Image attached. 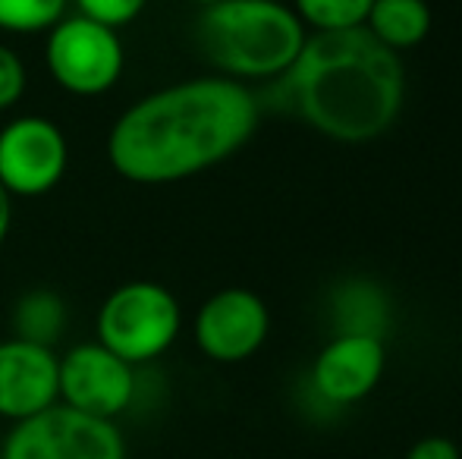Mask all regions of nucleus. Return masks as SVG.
I'll list each match as a JSON object with an SVG mask.
<instances>
[{
	"label": "nucleus",
	"instance_id": "17",
	"mask_svg": "<svg viewBox=\"0 0 462 459\" xmlns=\"http://www.w3.org/2000/svg\"><path fill=\"white\" fill-rule=\"evenodd\" d=\"M25 86H29V73H25L23 57L0 44V111L16 107L25 95Z\"/></svg>",
	"mask_w": 462,
	"mask_h": 459
},
{
	"label": "nucleus",
	"instance_id": "9",
	"mask_svg": "<svg viewBox=\"0 0 462 459\" xmlns=\"http://www.w3.org/2000/svg\"><path fill=\"white\" fill-rule=\"evenodd\" d=\"M60 403L114 422L135 399V368L101 344H79L60 355Z\"/></svg>",
	"mask_w": 462,
	"mask_h": 459
},
{
	"label": "nucleus",
	"instance_id": "5",
	"mask_svg": "<svg viewBox=\"0 0 462 459\" xmlns=\"http://www.w3.org/2000/svg\"><path fill=\"white\" fill-rule=\"evenodd\" d=\"M44 67L63 92L76 98H95L120 82L126 50H123L120 32L76 13V16H63L48 32Z\"/></svg>",
	"mask_w": 462,
	"mask_h": 459
},
{
	"label": "nucleus",
	"instance_id": "18",
	"mask_svg": "<svg viewBox=\"0 0 462 459\" xmlns=\"http://www.w3.org/2000/svg\"><path fill=\"white\" fill-rule=\"evenodd\" d=\"M406 459H462L459 447L444 435H428L409 447Z\"/></svg>",
	"mask_w": 462,
	"mask_h": 459
},
{
	"label": "nucleus",
	"instance_id": "13",
	"mask_svg": "<svg viewBox=\"0 0 462 459\" xmlns=\"http://www.w3.org/2000/svg\"><path fill=\"white\" fill-rule=\"evenodd\" d=\"M13 331L19 340L54 349L67 331V302L54 289H29L13 308Z\"/></svg>",
	"mask_w": 462,
	"mask_h": 459
},
{
	"label": "nucleus",
	"instance_id": "15",
	"mask_svg": "<svg viewBox=\"0 0 462 459\" xmlns=\"http://www.w3.org/2000/svg\"><path fill=\"white\" fill-rule=\"evenodd\" d=\"M69 0H0V29L13 35L51 32L67 16Z\"/></svg>",
	"mask_w": 462,
	"mask_h": 459
},
{
	"label": "nucleus",
	"instance_id": "16",
	"mask_svg": "<svg viewBox=\"0 0 462 459\" xmlns=\"http://www.w3.org/2000/svg\"><path fill=\"white\" fill-rule=\"evenodd\" d=\"M69 4H76V13H79V16L120 32L123 25L135 23V19L142 16L148 0H69Z\"/></svg>",
	"mask_w": 462,
	"mask_h": 459
},
{
	"label": "nucleus",
	"instance_id": "3",
	"mask_svg": "<svg viewBox=\"0 0 462 459\" xmlns=\"http://www.w3.org/2000/svg\"><path fill=\"white\" fill-rule=\"evenodd\" d=\"M199 48L226 79H280L305 48L302 19L280 0H224L199 16Z\"/></svg>",
	"mask_w": 462,
	"mask_h": 459
},
{
	"label": "nucleus",
	"instance_id": "20",
	"mask_svg": "<svg viewBox=\"0 0 462 459\" xmlns=\"http://www.w3.org/2000/svg\"><path fill=\"white\" fill-rule=\"evenodd\" d=\"M189 4L201 6V10H208V6H214V4H224V0H189Z\"/></svg>",
	"mask_w": 462,
	"mask_h": 459
},
{
	"label": "nucleus",
	"instance_id": "19",
	"mask_svg": "<svg viewBox=\"0 0 462 459\" xmlns=\"http://www.w3.org/2000/svg\"><path fill=\"white\" fill-rule=\"evenodd\" d=\"M10 227H13V196L0 186V245L10 236Z\"/></svg>",
	"mask_w": 462,
	"mask_h": 459
},
{
	"label": "nucleus",
	"instance_id": "1",
	"mask_svg": "<svg viewBox=\"0 0 462 459\" xmlns=\"http://www.w3.org/2000/svg\"><path fill=\"white\" fill-rule=\"evenodd\" d=\"M258 116V98L245 82L226 76L173 82L116 116L107 135V161L129 183H180L245 148Z\"/></svg>",
	"mask_w": 462,
	"mask_h": 459
},
{
	"label": "nucleus",
	"instance_id": "7",
	"mask_svg": "<svg viewBox=\"0 0 462 459\" xmlns=\"http://www.w3.org/2000/svg\"><path fill=\"white\" fill-rule=\"evenodd\" d=\"M67 164V135L48 116H16L0 129V186L10 196H44L63 179Z\"/></svg>",
	"mask_w": 462,
	"mask_h": 459
},
{
	"label": "nucleus",
	"instance_id": "6",
	"mask_svg": "<svg viewBox=\"0 0 462 459\" xmlns=\"http://www.w3.org/2000/svg\"><path fill=\"white\" fill-rule=\"evenodd\" d=\"M0 459H126V441L116 422L54 403L13 425Z\"/></svg>",
	"mask_w": 462,
	"mask_h": 459
},
{
	"label": "nucleus",
	"instance_id": "2",
	"mask_svg": "<svg viewBox=\"0 0 462 459\" xmlns=\"http://www.w3.org/2000/svg\"><path fill=\"white\" fill-rule=\"evenodd\" d=\"M290 107L337 142H368L400 120L406 73L400 54L365 29L315 32L283 76Z\"/></svg>",
	"mask_w": 462,
	"mask_h": 459
},
{
	"label": "nucleus",
	"instance_id": "4",
	"mask_svg": "<svg viewBox=\"0 0 462 459\" xmlns=\"http://www.w3.org/2000/svg\"><path fill=\"white\" fill-rule=\"evenodd\" d=\"M183 308L167 287L154 280H129L97 308V344L129 365H145L167 353L180 337Z\"/></svg>",
	"mask_w": 462,
	"mask_h": 459
},
{
	"label": "nucleus",
	"instance_id": "11",
	"mask_svg": "<svg viewBox=\"0 0 462 459\" xmlns=\"http://www.w3.org/2000/svg\"><path fill=\"white\" fill-rule=\"evenodd\" d=\"M60 355L29 340L0 344V418L25 422L60 403Z\"/></svg>",
	"mask_w": 462,
	"mask_h": 459
},
{
	"label": "nucleus",
	"instance_id": "8",
	"mask_svg": "<svg viewBox=\"0 0 462 459\" xmlns=\"http://www.w3.org/2000/svg\"><path fill=\"white\" fill-rule=\"evenodd\" d=\"M271 334V312L264 299L252 289L226 287L208 296L195 312V346L211 362H245L264 346Z\"/></svg>",
	"mask_w": 462,
	"mask_h": 459
},
{
	"label": "nucleus",
	"instance_id": "10",
	"mask_svg": "<svg viewBox=\"0 0 462 459\" xmlns=\"http://www.w3.org/2000/svg\"><path fill=\"white\" fill-rule=\"evenodd\" d=\"M387 368V349L381 337L368 334H337L324 344L311 365V390L328 406L362 403L381 384Z\"/></svg>",
	"mask_w": 462,
	"mask_h": 459
},
{
	"label": "nucleus",
	"instance_id": "12",
	"mask_svg": "<svg viewBox=\"0 0 462 459\" xmlns=\"http://www.w3.org/2000/svg\"><path fill=\"white\" fill-rule=\"evenodd\" d=\"M365 32L393 54L419 48L431 32V6L425 0H374Z\"/></svg>",
	"mask_w": 462,
	"mask_h": 459
},
{
	"label": "nucleus",
	"instance_id": "14",
	"mask_svg": "<svg viewBox=\"0 0 462 459\" xmlns=\"http://www.w3.org/2000/svg\"><path fill=\"white\" fill-rule=\"evenodd\" d=\"M374 0H292V10L305 29L315 32H349L365 29L368 10Z\"/></svg>",
	"mask_w": 462,
	"mask_h": 459
}]
</instances>
